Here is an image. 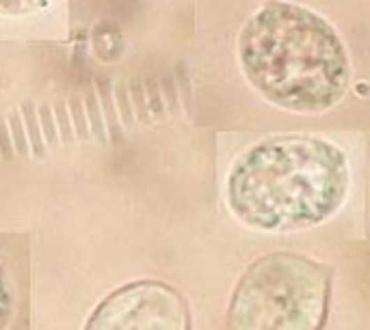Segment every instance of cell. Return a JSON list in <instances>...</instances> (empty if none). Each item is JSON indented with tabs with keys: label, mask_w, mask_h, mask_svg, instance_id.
<instances>
[{
	"label": "cell",
	"mask_w": 370,
	"mask_h": 330,
	"mask_svg": "<svg viewBox=\"0 0 370 330\" xmlns=\"http://www.w3.org/2000/svg\"><path fill=\"white\" fill-rule=\"evenodd\" d=\"M351 166L334 143L312 134L265 139L238 156L228 173L225 201L258 231L312 229L346 201Z\"/></svg>",
	"instance_id": "obj_1"
},
{
	"label": "cell",
	"mask_w": 370,
	"mask_h": 330,
	"mask_svg": "<svg viewBox=\"0 0 370 330\" xmlns=\"http://www.w3.org/2000/svg\"><path fill=\"white\" fill-rule=\"evenodd\" d=\"M238 61L253 89L293 113H325L349 89L351 63L336 29L318 13L269 0L238 37Z\"/></svg>",
	"instance_id": "obj_2"
},
{
	"label": "cell",
	"mask_w": 370,
	"mask_h": 330,
	"mask_svg": "<svg viewBox=\"0 0 370 330\" xmlns=\"http://www.w3.org/2000/svg\"><path fill=\"white\" fill-rule=\"evenodd\" d=\"M332 270L277 251L249 263L225 311V330H323L330 315Z\"/></svg>",
	"instance_id": "obj_3"
},
{
	"label": "cell",
	"mask_w": 370,
	"mask_h": 330,
	"mask_svg": "<svg viewBox=\"0 0 370 330\" xmlns=\"http://www.w3.org/2000/svg\"><path fill=\"white\" fill-rule=\"evenodd\" d=\"M84 330H191V309L173 285L141 278L108 294Z\"/></svg>",
	"instance_id": "obj_4"
},
{
	"label": "cell",
	"mask_w": 370,
	"mask_h": 330,
	"mask_svg": "<svg viewBox=\"0 0 370 330\" xmlns=\"http://www.w3.org/2000/svg\"><path fill=\"white\" fill-rule=\"evenodd\" d=\"M98 89H100V104H102V110L100 113L102 119H104V127L106 132L111 134L113 139L119 136V117H117V108H115V97H113V89H111V84H108L106 78H100L98 80Z\"/></svg>",
	"instance_id": "obj_5"
},
{
	"label": "cell",
	"mask_w": 370,
	"mask_h": 330,
	"mask_svg": "<svg viewBox=\"0 0 370 330\" xmlns=\"http://www.w3.org/2000/svg\"><path fill=\"white\" fill-rule=\"evenodd\" d=\"M22 123H24V132H27V139H29V147H31V153L37 158H41L43 153H46V143H43V136H41V127H39V119H37V110L31 102H27L22 106Z\"/></svg>",
	"instance_id": "obj_6"
},
{
	"label": "cell",
	"mask_w": 370,
	"mask_h": 330,
	"mask_svg": "<svg viewBox=\"0 0 370 330\" xmlns=\"http://www.w3.org/2000/svg\"><path fill=\"white\" fill-rule=\"evenodd\" d=\"M84 110H87V123H89V134H94L100 143H106V127H104V119L100 113V102L96 93H89L84 97Z\"/></svg>",
	"instance_id": "obj_7"
},
{
	"label": "cell",
	"mask_w": 370,
	"mask_h": 330,
	"mask_svg": "<svg viewBox=\"0 0 370 330\" xmlns=\"http://www.w3.org/2000/svg\"><path fill=\"white\" fill-rule=\"evenodd\" d=\"M48 5V0H0L3 15H27Z\"/></svg>",
	"instance_id": "obj_8"
},
{
	"label": "cell",
	"mask_w": 370,
	"mask_h": 330,
	"mask_svg": "<svg viewBox=\"0 0 370 330\" xmlns=\"http://www.w3.org/2000/svg\"><path fill=\"white\" fill-rule=\"evenodd\" d=\"M9 134H11L13 151H17L20 156H29L31 153L29 139L24 132V123H22V117L17 113H11V117H9Z\"/></svg>",
	"instance_id": "obj_9"
},
{
	"label": "cell",
	"mask_w": 370,
	"mask_h": 330,
	"mask_svg": "<svg viewBox=\"0 0 370 330\" xmlns=\"http://www.w3.org/2000/svg\"><path fill=\"white\" fill-rule=\"evenodd\" d=\"M115 108H117V117L121 119V123L126 127H133L135 125V110H133V102L128 97V89L124 84H119L115 89Z\"/></svg>",
	"instance_id": "obj_10"
},
{
	"label": "cell",
	"mask_w": 370,
	"mask_h": 330,
	"mask_svg": "<svg viewBox=\"0 0 370 330\" xmlns=\"http://www.w3.org/2000/svg\"><path fill=\"white\" fill-rule=\"evenodd\" d=\"M37 119H39L43 143L57 145L59 143V132H57V123H54V117H52V110L48 106H41L39 113H37Z\"/></svg>",
	"instance_id": "obj_11"
},
{
	"label": "cell",
	"mask_w": 370,
	"mask_h": 330,
	"mask_svg": "<svg viewBox=\"0 0 370 330\" xmlns=\"http://www.w3.org/2000/svg\"><path fill=\"white\" fill-rule=\"evenodd\" d=\"M70 115H72V127H74V134L78 139H89V123H87V115H84V106L78 97H74L70 102Z\"/></svg>",
	"instance_id": "obj_12"
},
{
	"label": "cell",
	"mask_w": 370,
	"mask_h": 330,
	"mask_svg": "<svg viewBox=\"0 0 370 330\" xmlns=\"http://www.w3.org/2000/svg\"><path fill=\"white\" fill-rule=\"evenodd\" d=\"M11 306H13V296H11V290H9V281H7L5 270L0 268V330H3V326L7 324Z\"/></svg>",
	"instance_id": "obj_13"
},
{
	"label": "cell",
	"mask_w": 370,
	"mask_h": 330,
	"mask_svg": "<svg viewBox=\"0 0 370 330\" xmlns=\"http://www.w3.org/2000/svg\"><path fill=\"white\" fill-rule=\"evenodd\" d=\"M54 117H57V125H59V134H61V141L63 143H72L74 141V127H72V121H70V115H68V108L63 104H57L54 106Z\"/></svg>",
	"instance_id": "obj_14"
},
{
	"label": "cell",
	"mask_w": 370,
	"mask_h": 330,
	"mask_svg": "<svg viewBox=\"0 0 370 330\" xmlns=\"http://www.w3.org/2000/svg\"><path fill=\"white\" fill-rule=\"evenodd\" d=\"M130 91H133V110H137V119L147 121L149 119V108H147V102H145V95H143V84L135 82L133 86H130Z\"/></svg>",
	"instance_id": "obj_15"
},
{
	"label": "cell",
	"mask_w": 370,
	"mask_h": 330,
	"mask_svg": "<svg viewBox=\"0 0 370 330\" xmlns=\"http://www.w3.org/2000/svg\"><path fill=\"white\" fill-rule=\"evenodd\" d=\"M147 95H149V104L151 110H154L156 115H163L165 113V106H163V100H161V93H158V84L154 80H147Z\"/></svg>",
	"instance_id": "obj_16"
},
{
	"label": "cell",
	"mask_w": 370,
	"mask_h": 330,
	"mask_svg": "<svg viewBox=\"0 0 370 330\" xmlns=\"http://www.w3.org/2000/svg\"><path fill=\"white\" fill-rule=\"evenodd\" d=\"M0 153H3V158L13 156V143H11V134H9L5 119H0Z\"/></svg>",
	"instance_id": "obj_17"
},
{
	"label": "cell",
	"mask_w": 370,
	"mask_h": 330,
	"mask_svg": "<svg viewBox=\"0 0 370 330\" xmlns=\"http://www.w3.org/2000/svg\"><path fill=\"white\" fill-rule=\"evenodd\" d=\"M163 91L167 93V100H169V108H171V113H178V100H176V89H173V82H171V78H163Z\"/></svg>",
	"instance_id": "obj_18"
}]
</instances>
